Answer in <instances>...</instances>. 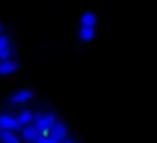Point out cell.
Segmentation results:
<instances>
[{
  "instance_id": "obj_16",
  "label": "cell",
  "mask_w": 157,
  "mask_h": 143,
  "mask_svg": "<svg viewBox=\"0 0 157 143\" xmlns=\"http://www.w3.org/2000/svg\"><path fill=\"white\" fill-rule=\"evenodd\" d=\"M25 143H31V141H25Z\"/></svg>"
},
{
  "instance_id": "obj_7",
  "label": "cell",
  "mask_w": 157,
  "mask_h": 143,
  "mask_svg": "<svg viewBox=\"0 0 157 143\" xmlns=\"http://www.w3.org/2000/svg\"><path fill=\"white\" fill-rule=\"evenodd\" d=\"M17 119H19V123H21L22 126L31 125V123H34V119H36V113H32L31 109H22V111L17 115Z\"/></svg>"
},
{
  "instance_id": "obj_5",
  "label": "cell",
  "mask_w": 157,
  "mask_h": 143,
  "mask_svg": "<svg viewBox=\"0 0 157 143\" xmlns=\"http://www.w3.org/2000/svg\"><path fill=\"white\" fill-rule=\"evenodd\" d=\"M32 98H34V91H31V89H21V91L14 93L10 99H12L14 105H25V103H29Z\"/></svg>"
},
{
  "instance_id": "obj_2",
  "label": "cell",
  "mask_w": 157,
  "mask_h": 143,
  "mask_svg": "<svg viewBox=\"0 0 157 143\" xmlns=\"http://www.w3.org/2000/svg\"><path fill=\"white\" fill-rule=\"evenodd\" d=\"M0 128L2 130H10V131H19L22 125L19 123L17 116L14 115H2L0 116Z\"/></svg>"
},
{
  "instance_id": "obj_15",
  "label": "cell",
  "mask_w": 157,
  "mask_h": 143,
  "mask_svg": "<svg viewBox=\"0 0 157 143\" xmlns=\"http://www.w3.org/2000/svg\"><path fill=\"white\" fill-rule=\"evenodd\" d=\"M4 31H5V29H4V24H2V22H0V35L4 34Z\"/></svg>"
},
{
  "instance_id": "obj_13",
  "label": "cell",
  "mask_w": 157,
  "mask_h": 143,
  "mask_svg": "<svg viewBox=\"0 0 157 143\" xmlns=\"http://www.w3.org/2000/svg\"><path fill=\"white\" fill-rule=\"evenodd\" d=\"M12 56H14V49L9 47V49H5V51L0 52V61H5V59H12Z\"/></svg>"
},
{
  "instance_id": "obj_1",
  "label": "cell",
  "mask_w": 157,
  "mask_h": 143,
  "mask_svg": "<svg viewBox=\"0 0 157 143\" xmlns=\"http://www.w3.org/2000/svg\"><path fill=\"white\" fill-rule=\"evenodd\" d=\"M56 121H58L56 116L51 115V113H36L34 125L39 128V131H41L42 135H46V133H49V130L52 128V125H54Z\"/></svg>"
},
{
  "instance_id": "obj_17",
  "label": "cell",
  "mask_w": 157,
  "mask_h": 143,
  "mask_svg": "<svg viewBox=\"0 0 157 143\" xmlns=\"http://www.w3.org/2000/svg\"><path fill=\"white\" fill-rule=\"evenodd\" d=\"M0 131H2V128H0Z\"/></svg>"
},
{
  "instance_id": "obj_8",
  "label": "cell",
  "mask_w": 157,
  "mask_h": 143,
  "mask_svg": "<svg viewBox=\"0 0 157 143\" xmlns=\"http://www.w3.org/2000/svg\"><path fill=\"white\" fill-rule=\"evenodd\" d=\"M0 143H21V140L15 135V131L2 130V131H0Z\"/></svg>"
},
{
  "instance_id": "obj_11",
  "label": "cell",
  "mask_w": 157,
  "mask_h": 143,
  "mask_svg": "<svg viewBox=\"0 0 157 143\" xmlns=\"http://www.w3.org/2000/svg\"><path fill=\"white\" fill-rule=\"evenodd\" d=\"M9 47H12L10 39H9L5 34H2V35H0V52L5 51V49H9Z\"/></svg>"
},
{
  "instance_id": "obj_9",
  "label": "cell",
  "mask_w": 157,
  "mask_h": 143,
  "mask_svg": "<svg viewBox=\"0 0 157 143\" xmlns=\"http://www.w3.org/2000/svg\"><path fill=\"white\" fill-rule=\"evenodd\" d=\"M78 35H79V39H81V41H85V42L93 41V39H95V35H96L95 27H85V25H81Z\"/></svg>"
},
{
  "instance_id": "obj_4",
  "label": "cell",
  "mask_w": 157,
  "mask_h": 143,
  "mask_svg": "<svg viewBox=\"0 0 157 143\" xmlns=\"http://www.w3.org/2000/svg\"><path fill=\"white\" fill-rule=\"evenodd\" d=\"M49 135H51L52 138H56L58 141H63L64 138H68V126L63 121H56L54 125H52V128L49 130Z\"/></svg>"
},
{
  "instance_id": "obj_3",
  "label": "cell",
  "mask_w": 157,
  "mask_h": 143,
  "mask_svg": "<svg viewBox=\"0 0 157 143\" xmlns=\"http://www.w3.org/2000/svg\"><path fill=\"white\" fill-rule=\"evenodd\" d=\"M42 133L39 131V128L34 125V123H31V125H25L22 126V138L25 140V141H31V143H36L39 140V136H41Z\"/></svg>"
},
{
  "instance_id": "obj_6",
  "label": "cell",
  "mask_w": 157,
  "mask_h": 143,
  "mask_svg": "<svg viewBox=\"0 0 157 143\" xmlns=\"http://www.w3.org/2000/svg\"><path fill=\"white\" fill-rule=\"evenodd\" d=\"M19 69V62L14 59H5V61H0V76H9L17 72Z\"/></svg>"
},
{
  "instance_id": "obj_14",
  "label": "cell",
  "mask_w": 157,
  "mask_h": 143,
  "mask_svg": "<svg viewBox=\"0 0 157 143\" xmlns=\"http://www.w3.org/2000/svg\"><path fill=\"white\" fill-rule=\"evenodd\" d=\"M61 143H76V141H75V140H71V138H64Z\"/></svg>"
},
{
  "instance_id": "obj_10",
  "label": "cell",
  "mask_w": 157,
  "mask_h": 143,
  "mask_svg": "<svg viewBox=\"0 0 157 143\" xmlns=\"http://www.w3.org/2000/svg\"><path fill=\"white\" fill-rule=\"evenodd\" d=\"M79 20H81V25H85V27H95L98 19H96V15L93 12H85Z\"/></svg>"
},
{
  "instance_id": "obj_12",
  "label": "cell",
  "mask_w": 157,
  "mask_h": 143,
  "mask_svg": "<svg viewBox=\"0 0 157 143\" xmlns=\"http://www.w3.org/2000/svg\"><path fill=\"white\" fill-rule=\"evenodd\" d=\"M36 143H61V141H58L56 138H52L51 135H41Z\"/></svg>"
}]
</instances>
